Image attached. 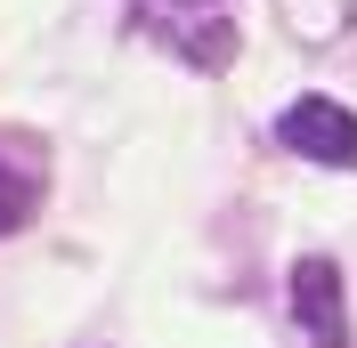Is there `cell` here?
Listing matches in <instances>:
<instances>
[{
    "label": "cell",
    "mask_w": 357,
    "mask_h": 348,
    "mask_svg": "<svg viewBox=\"0 0 357 348\" xmlns=\"http://www.w3.org/2000/svg\"><path fill=\"white\" fill-rule=\"evenodd\" d=\"M138 33H155L178 65L220 73L236 57V0H138Z\"/></svg>",
    "instance_id": "1"
},
{
    "label": "cell",
    "mask_w": 357,
    "mask_h": 348,
    "mask_svg": "<svg viewBox=\"0 0 357 348\" xmlns=\"http://www.w3.org/2000/svg\"><path fill=\"white\" fill-rule=\"evenodd\" d=\"M276 138H284V154H301V162L357 171V113L341 106V97H292V106L276 113Z\"/></svg>",
    "instance_id": "2"
},
{
    "label": "cell",
    "mask_w": 357,
    "mask_h": 348,
    "mask_svg": "<svg viewBox=\"0 0 357 348\" xmlns=\"http://www.w3.org/2000/svg\"><path fill=\"white\" fill-rule=\"evenodd\" d=\"M292 316L309 332V348H349V316H341V267L325 251L292 260Z\"/></svg>",
    "instance_id": "3"
},
{
    "label": "cell",
    "mask_w": 357,
    "mask_h": 348,
    "mask_svg": "<svg viewBox=\"0 0 357 348\" xmlns=\"http://www.w3.org/2000/svg\"><path fill=\"white\" fill-rule=\"evenodd\" d=\"M41 187H49V154L33 130H0V235H17L24 219L41 211Z\"/></svg>",
    "instance_id": "4"
},
{
    "label": "cell",
    "mask_w": 357,
    "mask_h": 348,
    "mask_svg": "<svg viewBox=\"0 0 357 348\" xmlns=\"http://www.w3.org/2000/svg\"><path fill=\"white\" fill-rule=\"evenodd\" d=\"M276 24H284L301 49H333L357 24V0H276Z\"/></svg>",
    "instance_id": "5"
}]
</instances>
